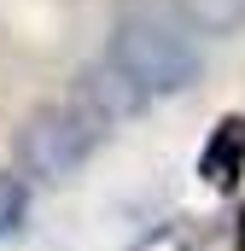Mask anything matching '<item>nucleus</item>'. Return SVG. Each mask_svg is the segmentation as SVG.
<instances>
[{
    "instance_id": "3",
    "label": "nucleus",
    "mask_w": 245,
    "mask_h": 251,
    "mask_svg": "<svg viewBox=\"0 0 245 251\" xmlns=\"http://www.w3.org/2000/svg\"><path fill=\"white\" fill-rule=\"evenodd\" d=\"M82 105H88L99 123H111V117H134V111L146 105V94H140L117 64L105 59V64H94V70L82 76Z\"/></svg>"
},
{
    "instance_id": "4",
    "label": "nucleus",
    "mask_w": 245,
    "mask_h": 251,
    "mask_svg": "<svg viewBox=\"0 0 245 251\" xmlns=\"http://www.w3.org/2000/svg\"><path fill=\"white\" fill-rule=\"evenodd\" d=\"M198 176L210 181V187H234L245 176V117H222L216 134H210V146L198 152Z\"/></svg>"
},
{
    "instance_id": "1",
    "label": "nucleus",
    "mask_w": 245,
    "mask_h": 251,
    "mask_svg": "<svg viewBox=\"0 0 245 251\" xmlns=\"http://www.w3.org/2000/svg\"><path fill=\"white\" fill-rule=\"evenodd\" d=\"M111 64H117L146 100L181 94V88L198 82V70H204L198 47L187 41V29L170 24V18H122L117 35H111Z\"/></svg>"
},
{
    "instance_id": "2",
    "label": "nucleus",
    "mask_w": 245,
    "mask_h": 251,
    "mask_svg": "<svg viewBox=\"0 0 245 251\" xmlns=\"http://www.w3.org/2000/svg\"><path fill=\"white\" fill-rule=\"evenodd\" d=\"M99 117L76 100V105H41L29 123L18 128V164L29 170V176H41V181H70L82 164H88V152L99 146Z\"/></svg>"
},
{
    "instance_id": "5",
    "label": "nucleus",
    "mask_w": 245,
    "mask_h": 251,
    "mask_svg": "<svg viewBox=\"0 0 245 251\" xmlns=\"http://www.w3.org/2000/svg\"><path fill=\"white\" fill-rule=\"evenodd\" d=\"M24 210H29V187H24V176H0V234H12L18 222H24Z\"/></svg>"
}]
</instances>
